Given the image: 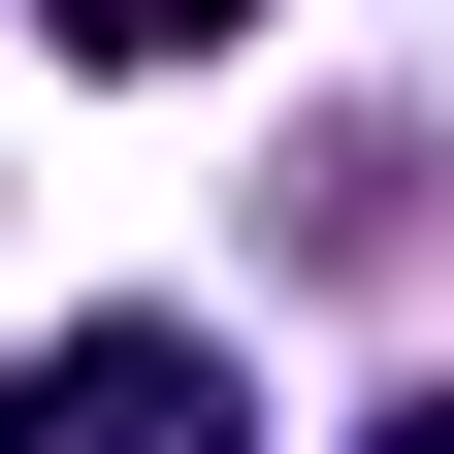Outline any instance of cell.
Here are the masks:
<instances>
[{"mask_svg":"<svg viewBox=\"0 0 454 454\" xmlns=\"http://www.w3.org/2000/svg\"><path fill=\"white\" fill-rule=\"evenodd\" d=\"M0 454H260V389H227V325H33L0 357Z\"/></svg>","mask_w":454,"mask_h":454,"instance_id":"cell-1","label":"cell"},{"mask_svg":"<svg viewBox=\"0 0 454 454\" xmlns=\"http://www.w3.org/2000/svg\"><path fill=\"white\" fill-rule=\"evenodd\" d=\"M33 33H66V66H227L260 0H33Z\"/></svg>","mask_w":454,"mask_h":454,"instance_id":"cell-2","label":"cell"},{"mask_svg":"<svg viewBox=\"0 0 454 454\" xmlns=\"http://www.w3.org/2000/svg\"><path fill=\"white\" fill-rule=\"evenodd\" d=\"M357 454H454V389H389V422H357Z\"/></svg>","mask_w":454,"mask_h":454,"instance_id":"cell-3","label":"cell"}]
</instances>
